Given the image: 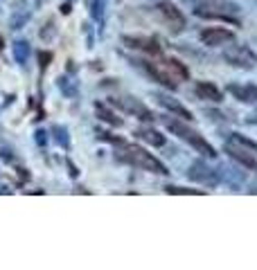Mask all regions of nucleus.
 <instances>
[{
  "label": "nucleus",
  "instance_id": "nucleus-12",
  "mask_svg": "<svg viewBox=\"0 0 257 270\" xmlns=\"http://www.w3.org/2000/svg\"><path fill=\"white\" fill-rule=\"evenodd\" d=\"M225 153L230 155V158L235 160V162H239L241 167H246V169H253L257 171V160H255V153H250V151H246V149H241L237 147V144H225Z\"/></svg>",
  "mask_w": 257,
  "mask_h": 270
},
{
  "label": "nucleus",
  "instance_id": "nucleus-23",
  "mask_svg": "<svg viewBox=\"0 0 257 270\" xmlns=\"http://www.w3.org/2000/svg\"><path fill=\"white\" fill-rule=\"evenodd\" d=\"M165 194H181V196H203L206 191L203 189H187V187H174V185H167L165 187Z\"/></svg>",
  "mask_w": 257,
  "mask_h": 270
},
{
  "label": "nucleus",
  "instance_id": "nucleus-27",
  "mask_svg": "<svg viewBox=\"0 0 257 270\" xmlns=\"http://www.w3.org/2000/svg\"><path fill=\"white\" fill-rule=\"evenodd\" d=\"M66 164H68V169H70V176H72V178H75V176L79 174V171H77V167H75V164L70 162V160H66Z\"/></svg>",
  "mask_w": 257,
  "mask_h": 270
},
{
  "label": "nucleus",
  "instance_id": "nucleus-18",
  "mask_svg": "<svg viewBox=\"0 0 257 270\" xmlns=\"http://www.w3.org/2000/svg\"><path fill=\"white\" fill-rule=\"evenodd\" d=\"M95 111H97V117L99 119H102V122H106L108 124V126H122V119H120L118 115H115V113L113 111H108V108L106 106H104V104H95Z\"/></svg>",
  "mask_w": 257,
  "mask_h": 270
},
{
  "label": "nucleus",
  "instance_id": "nucleus-19",
  "mask_svg": "<svg viewBox=\"0 0 257 270\" xmlns=\"http://www.w3.org/2000/svg\"><path fill=\"white\" fill-rule=\"evenodd\" d=\"M12 52H14L16 63L25 65V63H27V56H30V43H27V41H16V43L12 45Z\"/></svg>",
  "mask_w": 257,
  "mask_h": 270
},
{
  "label": "nucleus",
  "instance_id": "nucleus-4",
  "mask_svg": "<svg viewBox=\"0 0 257 270\" xmlns=\"http://www.w3.org/2000/svg\"><path fill=\"white\" fill-rule=\"evenodd\" d=\"M165 124H167V128H169L174 135H178V138L183 140V142H187L190 147L194 149L196 153H201V155H208V158H217V151H214V147L208 142L206 138H203L201 133H196V131H192L190 126H185V124H181L178 119H165Z\"/></svg>",
  "mask_w": 257,
  "mask_h": 270
},
{
  "label": "nucleus",
  "instance_id": "nucleus-20",
  "mask_svg": "<svg viewBox=\"0 0 257 270\" xmlns=\"http://www.w3.org/2000/svg\"><path fill=\"white\" fill-rule=\"evenodd\" d=\"M228 142L230 144H237V147L246 149V151H250V153H257V142H253V140H248V138H244L241 133H230Z\"/></svg>",
  "mask_w": 257,
  "mask_h": 270
},
{
  "label": "nucleus",
  "instance_id": "nucleus-25",
  "mask_svg": "<svg viewBox=\"0 0 257 270\" xmlns=\"http://www.w3.org/2000/svg\"><path fill=\"white\" fill-rule=\"evenodd\" d=\"M34 140H36V144H39V147H45V144H48V133H45V131H36Z\"/></svg>",
  "mask_w": 257,
  "mask_h": 270
},
{
  "label": "nucleus",
  "instance_id": "nucleus-7",
  "mask_svg": "<svg viewBox=\"0 0 257 270\" xmlns=\"http://www.w3.org/2000/svg\"><path fill=\"white\" fill-rule=\"evenodd\" d=\"M156 14L162 23L169 27L172 34H181L185 29V16L178 12V7H174L172 3H158L156 5Z\"/></svg>",
  "mask_w": 257,
  "mask_h": 270
},
{
  "label": "nucleus",
  "instance_id": "nucleus-14",
  "mask_svg": "<svg viewBox=\"0 0 257 270\" xmlns=\"http://www.w3.org/2000/svg\"><path fill=\"white\" fill-rule=\"evenodd\" d=\"M156 99H158V104L162 108H167V111L172 113L174 117H181V119H190L192 122V113L187 111L183 104H178L176 99H172V97H167V95H156Z\"/></svg>",
  "mask_w": 257,
  "mask_h": 270
},
{
  "label": "nucleus",
  "instance_id": "nucleus-5",
  "mask_svg": "<svg viewBox=\"0 0 257 270\" xmlns=\"http://www.w3.org/2000/svg\"><path fill=\"white\" fill-rule=\"evenodd\" d=\"M223 61L235 68H241V70H253L257 65V54L248 45H230L223 52Z\"/></svg>",
  "mask_w": 257,
  "mask_h": 270
},
{
  "label": "nucleus",
  "instance_id": "nucleus-26",
  "mask_svg": "<svg viewBox=\"0 0 257 270\" xmlns=\"http://www.w3.org/2000/svg\"><path fill=\"white\" fill-rule=\"evenodd\" d=\"M39 61H41V68L45 70V68L50 65V61H52V54H50V52H39Z\"/></svg>",
  "mask_w": 257,
  "mask_h": 270
},
{
  "label": "nucleus",
  "instance_id": "nucleus-9",
  "mask_svg": "<svg viewBox=\"0 0 257 270\" xmlns=\"http://www.w3.org/2000/svg\"><path fill=\"white\" fill-rule=\"evenodd\" d=\"M124 45L131 50H138V52H145V54H151V56H158L160 54V45L156 39L151 36H122Z\"/></svg>",
  "mask_w": 257,
  "mask_h": 270
},
{
  "label": "nucleus",
  "instance_id": "nucleus-24",
  "mask_svg": "<svg viewBox=\"0 0 257 270\" xmlns=\"http://www.w3.org/2000/svg\"><path fill=\"white\" fill-rule=\"evenodd\" d=\"M97 138L99 140H104V142H113V144H124L122 142V138H113L111 133H106V131H97Z\"/></svg>",
  "mask_w": 257,
  "mask_h": 270
},
{
  "label": "nucleus",
  "instance_id": "nucleus-2",
  "mask_svg": "<svg viewBox=\"0 0 257 270\" xmlns=\"http://www.w3.org/2000/svg\"><path fill=\"white\" fill-rule=\"evenodd\" d=\"M118 158L122 160V162L131 164V167H138V169H142V171H149V174H158V176L169 174L167 167L160 162L158 158H156L154 153H149L142 147H135V144H124L122 151L118 153Z\"/></svg>",
  "mask_w": 257,
  "mask_h": 270
},
{
  "label": "nucleus",
  "instance_id": "nucleus-17",
  "mask_svg": "<svg viewBox=\"0 0 257 270\" xmlns=\"http://www.w3.org/2000/svg\"><path fill=\"white\" fill-rule=\"evenodd\" d=\"M135 135H138L142 142L151 144V147H165V135H160L158 131H154V128H140Z\"/></svg>",
  "mask_w": 257,
  "mask_h": 270
},
{
  "label": "nucleus",
  "instance_id": "nucleus-8",
  "mask_svg": "<svg viewBox=\"0 0 257 270\" xmlns=\"http://www.w3.org/2000/svg\"><path fill=\"white\" fill-rule=\"evenodd\" d=\"M187 178L196 180V183H201V185H210V187H214L219 183V174L214 169H210L206 162H201V160H196V162L190 164V169H187Z\"/></svg>",
  "mask_w": 257,
  "mask_h": 270
},
{
  "label": "nucleus",
  "instance_id": "nucleus-22",
  "mask_svg": "<svg viewBox=\"0 0 257 270\" xmlns=\"http://www.w3.org/2000/svg\"><path fill=\"white\" fill-rule=\"evenodd\" d=\"M59 90L64 92L66 97H77V84L70 79V77H59Z\"/></svg>",
  "mask_w": 257,
  "mask_h": 270
},
{
  "label": "nucleus",
  "instance_id": "nucleus-1",
  "mask_svg": "<svg viewBox=\"0 0 257 270\" xmlns=\"http://www.w3.org/2000/svg\"><path fill=\"white\" fill-rule=\"evenodd\" d=\"M140 65L149 72L151 79H156L158 84H162L169 90H176V86L181 81L190 79V70H187L185 63H181L178 59H162L158 54L151 61H140Z\"/></svg>",
  "mask_w": 257,
  "mask_h": 270
},
{
  "label": "nucleus",
  "instance_id": "nucleus-28",
  "mask_svg": "<svg viewBox=\"0 0 257 270\" xmlns=\"http://www.w3.org/2000/svg\"><path fill=\"white\" fill-rule=\"evenodd\" d=\"M61 14H70V5H61Z\"/></svg>",
  "mask_w": 257,
  "mask_h": 270
},
{
  "label": "nucleus",
  "instance_id": "nucleus-29",
  "mask_svg": "<svg viewBox=\"0 0 257 270\" xmlns=\"http://www.w3.org/2000/svg\"><path fill=\"white\" fill-rule=\"evenodd\" d=\"M248 124H257V113H253V115L248 117Z\"/></svg>",
  "mask_w": 257,
  "mask_h": 270
},
{
  "label": "nucleus",
  "instance_id": "nucleus-3",
  "mask_svg": "<svg viewBox=\"0 0 257 270\" xmlns=\"http://www.w3.org/2000/svg\"><path fill=\"white\" fill-rule=\"evenodd\" d=\"M194 14L201 18H214V20H225V23H235L237 25V14L239 7L230 0H201L194 9Z\"/></svg>",
  "mask_w": 257,
  "mask_h": 270
},
{
  "label": "nucleus",
  "instance_id": "nucleus-21",
  "mask_svg": "<svg viewBox=\"0 0 257 270\" xmlns=\"http://www.w3.org/2000/svg\"><path fill=\"white\" fill-rule=\"evenodd\" d=\"M52 135H54V140H56V144H59V147H64L66 151L70 149V135H68V128L66 126H61V124H54V126H52Z\"/></svg>",
  "mask_w": 257,
  "mask_h": 270
},
{
  "label": "nucleus",
  "instance_id": "nucleus-10",
  "mask_svg": "<svg viewBox=\"0 0 257 270\" xmlns=\"http://www.w3.org/2000/svg\"><path fill=\"white\" fill-rule=\"evenodd\" d=\"M198 39H201V43L208 45V48H217V45L230 43V41L235 39V32H230V29H225V27H208L198 34Z\"/></svg>",
  "mask_w": 257,
  "mask_h": 270
},
{
  "label": "nucleus",
  "instance_id": "nucleus-15",
  "mask_svg": "<svg viewBox=\"0 0 257 270\" xmlns=\"http://www.w3.org/2000/svg\"><path fill=\"white\" fill-rule=\"evenodd\" d=\"M194 92H196L198 99H208V102H214V104H219L223 99L221 90H219L214 84H210V81H198L196 88H194Z\"/></svg>",
  "mask_w": 257,
  "mask_h": 270
},
{
  "label": "nucleus",
  "instance_id": "nucleus-13",
  "mask_svg": "<svg viewBox=\"0 0 257 270\" xmlns=\"http://www.w3.org/2000/svg\"><path fill=\"white\" fill-rule=\"evenodd\" d=\"M30 16H32V12H30L27 0H14V9L9 14V27L20 29L30 20Z\"/></svg>",
  "mask_w": 257,
  "mask_h": 270
},
{
  "label": "nucleus",
  "instance_id": "nucleus-30",
  "mask_svg": "<svg viewBox=\"0 0 257 270\" xmlns=\"http://www.w3.org/2000/svg\"><path fill=\"white\" fill-rule=\"evenodd\" d=\"M0 50H3V39H0Z\"/></svg>",
  "mask_w": 257,
  "mask_h": 270
},
{
  "label": "nucleus",
  "instance_id": "nucleus-6",
  "mask_svg": "<svg viewBox=\"0 0 257 270\" xmlns=\"http://www.w3.org/2000/svg\"><path fill=\"white\" fill-rule=\"evenodd\" d=\"M111 104H113V106H118L120 111L129 113V115H135L138 119H145V122H151V119H154V113H151L142 102L135 99V97H129V95H115V97H111Z\"/></svg>",
  "mask_w": 257,
  "mask_h": 270
},
{
  "label": "nucleus",
  "instance_id": "nucleus-11",
  "mask_svg": "<svg viewBox=\"0 0 257 270\" xmlns=\"http://www.w3.org/2000/svg\"><path fill=\"white\" fill-rule=\"evenodd\" d=\"M225 90L241 104H257V86L255 84H228Z\"/></svg>",
  "mask_w": 257,
  "mask_h": 270
},
{
  "label": "nucleus",
  "instance_id": "nucleus-16",
  "mask_svg": "<svg viewBox=\"0 0 257 270\" xmlns=\"http://www.w3.org/2000/svg\"><path fill=\"white\" fill-rule=\"evenodd\" d=\"M106 7L108 0H91V16L99 25V32H102L104 23H106Z\"/></svg>",
  "mask_w": 257,
  "mask_h": 270
}]
</instances>
